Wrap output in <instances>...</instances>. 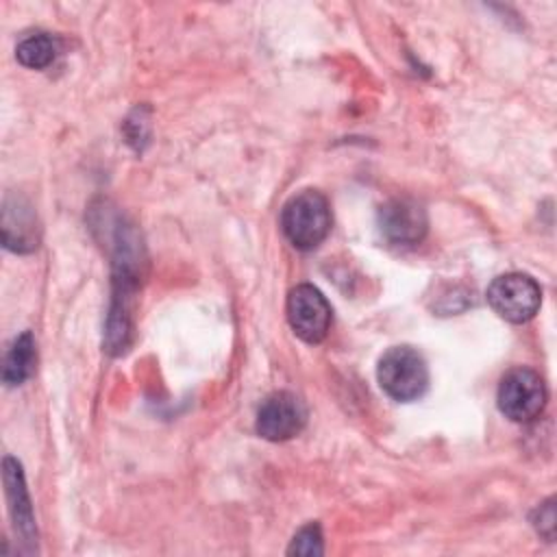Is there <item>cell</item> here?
<instances>
[{
	"instance_id": "obj_1",
	"label": "cell",
	"mask_w": 557,
	"mask_h": 557,
	"mask_svg": "<svg viewBox=\"0 0 557 557\" xmlns=\"http://www.w3.org/2000/svg\"><path fill=\"white\" fill-rule=\"evenodd\" d=\"M281 231L298 250L320 246L331 231V207L318 189H302L281 211Z\"/></svg>"
},
{
	"instance_id": "obj_2",
	"label": "cell",
	"mask_w": 557,
	"mask_h": 557,
	"mask_svg": "<svg viewBox=\"0 0 557 557\" xmlns=\"http://www.w3.org/2000/svg\"><path fill=\"white\" fill-rule=\"evenodd\" d=\"M376 381L389 398L398 403H411L426 392L429 368L416 348L392 346L379 359Z\"/></svg>"
},
{
	"instance_id": "obj_3",
	"label": "cell",
	"mask_w": 557,
	"mask_h": 557,
	"mask_svg": "<svg viewBox=\"0 0 557 557\" xmlns=\"http://www.w3.org/2000/svg\"><path fill=\"white\" fill-rule=\"evenodd\" d=\"M487 302L498 318L511 324H524L540 311L542 289L533 276L509 272L490 283Z\"/></svg>"
},
{
	"instance_id": "obj_4",
	"label": "cell",
	"mask_w": 557,
	"mask_h": 557,
	"mask_svg": "<svg viewBox=\"0 0 557 557\" xmlns=\"http://www.w3.org/2000/svg\"><path fill=\"white\" fill-rule=\"evenodd\" d=\"M498 409L513 422L535 420L546 405V385L531 368H511L498 383Z\"/></svg>"
},
{
	"instance_id": "obj_5",
	"label": "cell",
	"mask_w": 557,
	"mask_h": 557,
	"mask_svg": "<svg viewBox=\"0 0 557 557\" xmlns=\"http://www.w3.org/2000/svg\"><path fill=\"white\" fill-rule=\"evenodd\" d=\"M331 305L326 296L309 285H296L287 296V320L292 331L307 344H320L331 329Z\"/></svg>"
},
{
	"instance_id": "obj_6",
	"label": "cell",
	"mask_w": 557,
	"mask_h": 557,
	"mask_svg": "<svg viewBox=\"0 0 557 557\" xmlns=\"http://www.w3.org/2000/svg\"><path fill=\"white\" fill-rule=\"evenodd\" d=\"M307 424V407L292 392L270 394L257 409V433L270 442L296 437Z\"/></svg>"
},
{
	"instance_id": "obj_7",
	"label": "cell",
	"mask_w": 557,
	"mask_h": 557,
	"mask_svg": "<svg viewBox=\"0 0 557 557\" xmlns=\"http://www.w3.org/2000/svg\"><path fill=\"white\" fill-rule=\"evenodd\" d=\"M426 228V211L413 198H392L379 209V231L394 246L420 244Z\"/></svg>"
},
{
	"instance_id": "obj_8",
	"label": "cell",
	"mask_w": 557,
	"mask_h": 557,
	"mask_svg": "<svg viewBox=\"0 0 557 557\" xmlns=\"http://www.w3.org/2000/svg\"><path fill=\"white\" fill-rule=\"evenodd\" d=\"M2 481H4L7 500H9L15 531L20 535V540L26 542L33 553V550H37V529H35V518H33V507H30V498L26 494L22 466L13 457H4V461H2Z\"/></svg>"
},
{
	"instance_id": "obj_9",
	"label": "cell",
	"mask_w": 557,
	"mask_h": 557,
	"mask_svg": "<svg viewBox=\"0 0 557 557\" xmlns=\"http://www.w3.org/2000/svg\"><path fill=\"white\" fill-rule=\"evenodd\" d=\"M2 242L4 248L15 252H30L37 246V224L28 205L20 198L11 205L4 202L2 211Z\"/></svg>"
},
{
	"instance_id": "obj_10",
	"label": "cell",
	"mask_w": 557,
	"mask_h": 557,
	"mask_svg": "<svg viewBox=\"0 0 557 557\" xmlns=\"http://www.w3.org/2000/svg\"><path fill=\"white\" fill-rule=\"evenodd\" d=\"M35 366H37L35 337L30 331H24L22 335H17L11 342V346L4 355L2 381L7 385H22L24 381H28L35 374Z\"/></svg>"
},
{
	"instance_id": "obj_11",
	"label": "cell",
	"mask_w": 557,
	"mask_h": 557,
	"mask_svg": "<svg viewBox=\"0 0 557 557\" xmlns=\"http://www.w3.org/2000/svg\"><path fill=\"white\" fill-rule=\"evenodd\" d=\"M57 52H59L57 37H52L50 33H33L17 44L15 57L24 67L41 70L54 61Z\"/></svg>"
},
{
	"instance_id": "obj_12",
	"label": "cell",
	"mask_w": 557,
	"mask_h": 557,
	"mask_svg": "<svg viewBox=\"0 0 557 557\" xmlns=\"http://www.w3.org/2000/svg\"><path fill=\"white\" fill-rule=\"evenodd\" d=\"M324 553V546H322V531H320V524L311 522L307 527H302L289 548H287V555H305V557H315V555H322Z\"/></svg>"
},
{
	"instance_id": "obj_13",
	"label": "cell",
	"mask_w": 557,
	"mask_h": 557,
	"mask_svg": "<svg viewBox=\"0 0 557 557\" xmlns=\"http://www.w3.org/2000/svg\"><path fill=\"white\" fill-rule=\"evenodd\" d=\"M533 524H535L540 535H544L546 540H553V535H555V507H553V498H548L546 503H542L535 509Z\"/></svg>"
}]
</instances>
